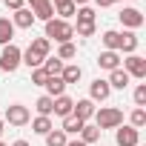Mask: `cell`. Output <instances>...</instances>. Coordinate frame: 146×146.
<instances>
[{"mask_svg":"<svg viewBox=\"0 0 146 146\" xmlns=\"http://www.w3.org/2000/svg\"><path fill=\"white\" fill-rule=\"evenodd\" d=\"M49 43H72V37H75V26H72L69 20H60V17H52L46 20V35H43Z\"/></svg>","mask_w":146,"mask_h":146,"instance_id":"1","label":"cell"},{"mask_svg":"<svg viewBox=\"0 0 146 146\" xmlns=\"http://www.w3.org/2000/svg\"><path fill=\"white\" fill-rule=\"evenodd\" d=\"M49 49H52V43H49L46 37H35V40L29 43V49L23 52V63H26L29 69H40L43 60L49 57Z\"/></svg>","mask_w":146,"mask_h":146,"instance_id":"2","label":"cell"},{"mask_svg":"<svg viewBox=\"0 0 146 146\" xmlns=\"http://www.w3.org/2000/svg\"><path fill=\"white\" fill-rule=\"evenodd\" d=\"M95 126L103 132V129H117L123 126V112L115 109V106H100L95 109Z\"/></svg>","mask_w":146,"mask_h":146,"instance_id":"3","label":"cell"},{"mask_svg":"<svg viewBox=\"0 0 146 146\" xmlns=\"http://www.w3.org/2000/svg\"><path fill=\"white\" fill-rule=\"evenodd\" d=\"M23 63V52L15 46V43H9V46H3V52H0V69L3 72H17V66Z\"/></svg>","mask_w":146,"mask_h":146,"instance_id":"4","label":"cell"},{"mask_svg":"<svg viewBox=\"0 0 146 146\" xmlns=\"http://www.w3.org/2000/svg\"><path fill=\"white\" fill-rule=\"evenodd\" d=\"M29 120H32V115H29V109H26L23 103H12V106H6L3 123H9V126H26Z\"/></svg>","mask_w":146,"mask_h":146,"instance_id":"5","label":"cell"},{"mask_svg":"<svg viewBox=\"0 0 146 146\" xmlns=\"http://www.w3.org/2000/svg\"><path fill=\"white\" fill-rule=\"evenodd\" d=\"M123 72H126L129 78L143 80V78H146V57H140V54H129V57L123 60Z\"/></svg>","mask_w":146,"mask_h":146,"instance_id":"6","label":"cell"},{"mask_svg":"<svg viewBox=\"0 0 146 146\" xmlns=\"http://www.w3.org/2000/svg\"><path fill=\"white\" fill-rule=\"evenodd\" d=\"M109 95H112V86H109V80H103V78H95V80L89 83V100H92V103H103V100H109Z\"/></svg>","mask_w":146,"mask_h":146,"instance_id":"7","label":"cell"},{"mask_svg":"<svg viewBox=\"0 0 146 146\" xmlns=\"http://www.w3.org/2000/svg\"><path fill=\"white\" fill-rule=\"evenodd\" d=\"M115 140H117V146H140V132L135 126H117Z\"/></svg>","mask_w":146,"mask_h":146,"instance_id":"8","label":"cell"},{"mask_svg":"<svg viewBox=\"0 0 146 146\" xmlns=\"http://www.w3.org/2000/svg\"><path fill=\"white\" fill-rule=\"evenodd\" d=\"M120 23L129 29V32H135V29H140L143 26V15H140V9H135V6H126V9H120Z\"/></svg>","mask_w":146,"mask_h":146,"instance_id":"9","label":"cell"},{"mask_svg":"<svg viewBox=\"0 0 146 146\" xmlns=\"http://www.w3.org/2000/svg\"><path fill=\"white\" fill-rule=\"evenodd\" d=\"M29 12L35 15V20H52L54 9H52V0H29Z\"/></svg>","mask_w":146,"mask_h":146,"instance_id":"10","label":"cell"},{"mask_svg":"<svg viewBox=\"0 0 146 146\" xmlns=\"http://www.w3.org/2000/svg\"><path fill=\"white\" fill-rule=\"evenodd\" d=\"M72 115H75L78 120H83V123H89V120L95 117V103H92L89 98H80V100H75V109H72Z\"/></svg>","mask_w":146,"mask_h":146,"instance_id":"11","label":"cell"},{"mask_svg":"<svg viewBox=\"0 0 146 146\" xmlns=\"http://www.w3.org/2000/svg\"><path fill=\"white\" fill-rule=\"evenodd\" d=\"M72 109H75V100H72L69 95H60V98H54L52 115H57V117H69V115H72Z\"/></svg>","mask_w":146,"mask_h":146,"instance_id":"12","label":"cell"},{"mask_svg":"<svg viewBox=\"0 0 146 146\" xmlns=\"http://www.w3.org/2000/svg\"><path fill=\"white\" fill-rule=\"evenodd\" d=\"M12 26H15V29H32V26H35V15L23 6V9H17V12L12 15Z\"/></svg>","mask_w":146,"mask_h":146,"instance_id":"13","label":"cell"},{"mask_svg":"<svg viewBox=\"0 0 146 146\" xmlns=\"http://www.w3.org/2000/svg\"><path fill=\"white\" fill-rule=\"evenodd\" d=\"M98 66L106 69V72L120 69V52H100V54H98Z\"/></svg>","mask_w":146,"mask_h":146,"instance_id":"14","label":"cell"},{"mask_svg":"<svg viewBox=\"0 0 146 146\" xmlns=\"http://www.w3.org/2000/svg\"><path fill=\"white\" fill-rule=\"evenodd\" d=\"M52 9H54V15H60V20L75 17V12H78V6L72 0H52Z\"/></svg>","mask_w":146,"mask_h":146,"instance_id":"15","label":"cell"},{"mask_svg":"<svg viewBox=\"0 0 146 146\" xmlns=\"http://www.w3.org/2000/svg\"><path fill=\"white\" fill-rule=\"evenodd\" d=\"M137 35L135 32H120V49L117 52H123V54H135V49H137Z\"/></svg>","mask_w":146,"mask_h":146,"instance_id":"16","label":"cell"},{"mask_svg":"<svg viewBox=\"0 0 146 146\" xmlns=\"http://www.w3.org/2000/svg\"><path fill=\"white\" fill-rule=\"evenodd\" d=\"M46 95L54 100V98H60V95H66V83H63V78L60 75H54V78H49L46 80Z\"/></svg>","mask_w":146,"mask_h":146,"instance_id":"17","label":"cell"},{"mask_svg":"<svg viewBox=\"0 0 146 146\" xmlns=\"http://www.w3.org/2000/svg\"><path fill=\"white\" fill-rule=\"evenodd\" d=\"M60 78H63V83H66V86H69V83H78V80L83 78V69H80L78 63H69V66H63Z\"/></svg>","mask_w":146,"mask_h":146,"instance_id":"18","label":"cell"},{"mask_svg":"<svg viewBox=\"0 0 146 146\" xmlns=\"http://www.w3.org/2000/svg\"><path fill=\"white\" fill-rule=\"evenodd\" d=\"M52 129H54L52 117H43V115H37V117L32 120V132H35V135H40V137H46V135H49Z\"/></svg>","mask_w":146,"mask_h":146,"instance_id":"19","label":"cell"},{"mask_svg":"<svg viewBox=\"0 0 146 146\" xmlns=\"http://www.w3.org/2000/svg\"><path fill=\"white\" fill-rule=\"evenodd\" d=\"M106 80H109V86H112V89H126L132 78L126 75L123 69H115V72H109V78H106Z\"/></svg>","mask_w":146,"mask_h":146,"instance_id":"20","label":"cell"},{"mask_svg":"<svg viewBox=\"0 0 146 146\" xmlns=\"http://www.w3.org/2000/svg\"><path fill=\"white\" fill-rule=\"evenodd\" d=\"M100 135H103V132H100L95 123H83V129H80V140H83L86 146H89V143H98Z\"/></svg>","mask_w":146,"mask_h":146,"instance_id":"21","label":"cell"},{"mask_svg":"<svg viewBox=\"0 0 146 146\" xmlns=\"http://www.w3.org/2000/svg\"><path fill=\"white\" fill-rule=\"evenodd\" d=\"M80 129H83V120H78L75 115H69V117H63V126H60V132L69 137V135H80Z\"/></svg>","mask_w":146,"mask_h":146,"instance_id":"22","label":"cell"},{"mask_svg":"<svg viewBox=\"0 0 146 146\" xmlns=\"http://www.w3.org/2000/svg\"><path fill=\"white\" fill-rule=\"evenodd\" d=\"M12 37H15V26H12V20H9V17H0V46H9Z\"/></svg>","mask_w":146,"mask_h":146,"instance_id":"23","label":"cell"},{"mask_svg":"<svg viewBox=\"0 0 146 146\" xmlns=\"http://www.w3.org/2000/svg\"><path fill=\"white\" fill-rule=\"evenodd\" d=\"M103 46H106V52H117L120 49V32H115V29L103 32Z\"/></svg>","mask_w":146,"mask_h":146,"instance_id":"24","label":"cell"},{"mask_svg":"<svg viewBox=\"0 0 146 146\" xmlns=\"http://www.w3.org/2000/svg\"><path fill=\"white\" fill-rule=\"evenodd\" d=\"M52 106H54V100H52L49 95H40V98L35 100V109H37V115H43V117H52Z\"/></svg>","mask_w":146,"mask_h":146,"instance_id":"25","label":"cell"},{"mask_svg":"<svg viewBox=\"0 0 146 146\" xmlns=\"http://www.w3.org/2000/svg\"><path fill=\"white\" fill-rule=\"evenodd\" d=\"M63 66H66V63H63V60H57V57H46V60H43V72H46L49 78L60 75V72H63Z\"/></svg>","mask_w":146,"mask_h":146,"instance_id":"26","label":"cell"},{"mask_svg":"<svg viewBox=\"0 0 146 146\" xmlns=\"http://www.w3.org/2000/svg\"><path fill=\"white\" fill-rule=\"evenodd\" d=\"M129 126H135V129H143L146 126V109H132V115H129Z\"/></svg>","mask_w":146,"mask_h":146,"instance_id":"27","label":"cell"},{"mask_svg":"<svg viewBox=\"0 0 146 146\" xmlns=\"http://www.w3.org/2000/svg\"><path fill=\"white\" fill-rule=\"evenodd\" d=\"M66 140H69V137H66L60 129H52V132L46 135V146H66Z\"/></svg>","mask_w":146,"mask_h":146,"instance_id":"28","label":"cell"},{"mask_svg":"<svg viewBox=\"0 0 146 146\" xmlns=\"http://www.w3.org/2000/svg\"><path fill=\"white\" fill-rule=\"evenodd\" d=\"M78 54V49H75V43H60V49H57V60H72V57H75Z\"/></svg>","mask_w":146,"mask_h":146,"instance_id":"29","label":"cell"},{"mask_svg":"<svg viewBox=\"0 0 146 146\" xmlns=\"http://www.w3.org/2000/svg\"><path fill=\"white\" fill-rule=\"evenodd\" d=\"M78 23H95V9H89V6H78Z\"/></svg>","mask_w":146,"mask_h":146,"instance_id":"30","label":"cell"},{"mask_svg":"<svg viewBox=\"0 0 146 146\" xmlns=\"http://www.w3.org/2000/svg\"><path fill=\"white\" fill-rule=\"evenodd\" d=\"M132 98H135V106H137V109H143V106H146V83H137Z\"/></svg>","mask_w":146,"mask_h":146,"instance_id":"31","label":"cell"},{"mask_svg":"<svg viewBox=\"0 0 146 146\" xmlns=\"http://www.w3.org/2000/svg\"><path fill=\"white\" fill-rule=\"evenodd\" d=\"M95 35V23H78L75 26V37H92Z\"/></svg>","mask_w":146,"mask_h":146,"instance_id":"32","label":"cell"},{"mask_svg":"<svg viewBox=\"0 0 146 146\" xmlns=\"http://www.w3.org/2000/svg\"><path fill=\"white\" fill-rule=\"evenodd\" d=\"M46 80H49V75L43 72V66L40 69H32V83L35 86H46Z\"/></svg>","mask_w":146,"mask_h":146,"instance_id":"33","label":"cell"},{"mask_svg":"<svg viewBox=\"0 0 146 146\" xmlns=\"http://www.w3.org/2000/svg\"><path fill=\"white\" fill-rule=\"evenodd\" d=\"M23 6H26V0H6V9H12V12H17Z\"/></svg>","mask_w":146,"mask_h":146,"instance_id":"34","label":"cell"},{"mask_svg":"<svg viewBox=\"0 0 146 146\" xmlns=\"http://www.w3.org/2000/svg\"><path fill=\"white\" fill-rule=\"evenodd\" d=\"M98 9H106V6H115V0H95Z\"/></svg>","mask_w":146,"mask_h":146,"instance_id":"35","label":"cell"},{"mask_svg":"<svg viewBox=\"0 0 146 146\" xmlns=\"http://www.w3.org/2000/svg\"><path fill=\"white\" fill-rule=\"evenodd\" d=\"M66 146H86L83 140H66Z\"/></svg>","mask_w":146,"mask_h":146,"instance_id":"36","label":"cell"},{"mask_svg":"<svg viewBox=\"0 0 146 146\" xmlns=\"http://www.w3.org/2000/svg\"><path fill=\"white\" fill-rule=\"evenodd\" d=\"M12 146H29V140H15Z\"/></svg>","mask_w":146,"mask_h":146,"instance_id":"37","label":"cell"},{"mask_svg":"<svg viewBox=\"0 0 146 146\" xmlns=\"http://www.w3.org/2000/svg\"><path fill=\"white\" fill-rule=\"evenodd\" d=\"M72 3H75V6H86V3H89V0H72Z\"/></svg>","mask_w":146,"mask_h":146,"instance_id":"38","label":"cell"},{"mask_svg":"<svg viewBox=\"0 0 146 146\" xmlns=\"http://www.w3.org/2000/svg\"><path fill=\"white\" fill-rule=\"evenodd\" d=\"M3 129H6V123H3V117H0V135H3Z\"/></svg>","mask_w":146,"mask_h":146,"instance_id":"39","label":"cell"},{"mask_svg":"<svg viewBox=\"0 0 146 146\" xmlns=\"http://www.w3.org/2000/svg\"><path fill=\"white\" fill-rule=\"evenodd\" d=\"M0 146H6V143H3V140H0Z\"/></svg>","mask_w":146,"mask_h":146,"instance_id":"40","label":"cell"},{"mask_svg":"<svg viewBox=\"0 0 146 146\" xmlns=\"http://www.w3.org/2000/svg\"><path fill=\"white\" fill-rule=\"evenodd\" d=\"M115 3H117V0H115Z\"/></svg>","mask_w":146,"mask_h":146,"instance_id":"41","label":"cell"}]
</instances>
